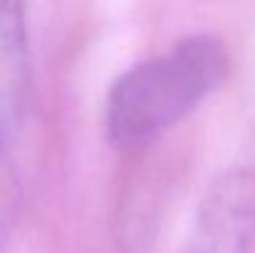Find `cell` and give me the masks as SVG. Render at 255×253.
<instances>
[{
    "mask_svg": "<svg viewBox=\"0 0 255 253\" xmlns=\"http://www.w3.org/2000/svg\"><path fill=\"white\" fill-rule=\"evenodd\" d=\"M231 75V52L216 35H188L166 52L124 70L107 92L104 134L119 154H139L188 119Z\"/></svg>",
    "mask_w": 255,
    "mask_h": 253,
    "instance_id": "cell-1",
    "label": "cell"
},
{
    "mask_svg": "<svg viewBox=\"0 0 255 253\" xmlns=\"http://www.w3.org/2000/svg\"><path fill=\"white\" fill-rule=\"evenodd\" d=\"M181 253H255L253 169H228L208 184Z\"/></svg>",
    "mask_w": 255,
    "mask_h": 253,
    "instance_id": "cell-2",
    "label": "cell"
},
{
    "mask_svg": "<svg viewBox=\"0 0 255 253\" xmlns=\"http://www.w3.org/2000/svg\"><path fill=\"white\" fill-rule=\"evenodd\" d=\"M32 109V55L25 0H0V169L12 157Z\"/></svg>",
    "mask_w": 255,
    "mask_h": 253,
    "instance_id": "cell-3",
    "label": "cell"
}]
</instances>
